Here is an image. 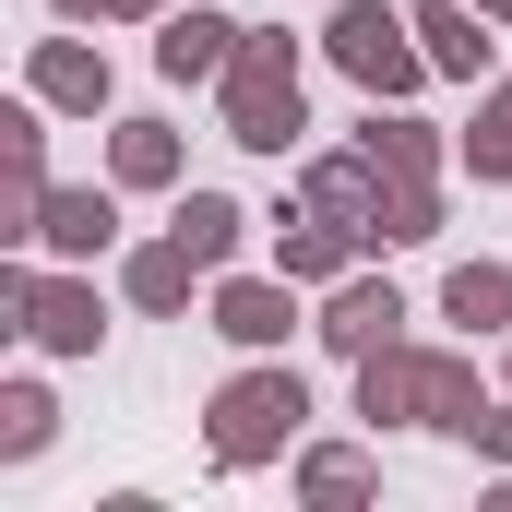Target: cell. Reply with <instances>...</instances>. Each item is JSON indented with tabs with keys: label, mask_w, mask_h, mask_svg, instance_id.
I'll return each instance as SVG.
<instances>
[{
	"label": "cell",
	"mask_w": 512,
	"mask_h": 512,
	"mask_svg": "<svg viewBox=\"0 0 512 512\" xmlns=\"http://www.w3.org/2000/svg\"><path fill=\"white\" fill-rule=\"evenodd\" d=\"M358 417H417V429H477V370L465 358H417V346H370L358 358Z\"/></svg>",
	"instance_id": "cell-1"
},
{
	"label": "cell",
	"mask_w": 512,
	"mask_h": 512,
	"mask_svg": "<svg viewBox=\"0 0 512 512\" xmlns=\"http://www.w3.org/2000/svg\"><path fill=\"white\" fill-rule=\"evenodd\" d=\"M227 143H251V155H286L298 143V48L286 36H251L227 60Z\"/></svg>",
	"instance_id": "cell-2"
},
{
	"label": "cell",
	"mask_w": 512,
	"mask_h": 512,
	"mask_svg": "<svg viewBox=\"0 0 512 512\" xmlns=\"http://www.w3.org/2000/svg\"><path fill=\"white\" fill-rule=\"evenodd\" d=\"M298 417H310L298 370H251V382H227V393H215V465H262V453H286Z\"/></svg>",
	"instance_id": "cell-3"
},
{
	"label": "cell",
	"mask_w": 512,
	"mask_h": 512,
	"mask_svg": "<svg viewBox=\"0 0 512 512\" xmlns=\"http://www.w3.org/2000/svg\"><path fill=\"white\" fill-rule=\"evenodd\" d=\"M417 24H393L382 0H346L334 12V72H358L370 96H417V72H429V48H405Z\"/></svg>",
	"instance_id": "cell-4"
},
{
	"label": "cell",
	"mask_w": 512,
	"mask_h": 512,
	"mask_svg": "<svg viewBox=\"0 0 512 512\" xmlns=\"http://www.w3.org/2000/svg\"><path fill=\"white\" fill-rule=\"evenodd\" d=\"M0 298H12V310H24V334H36V346H60V358H96V334H108V322H96V286H36V274H0Z\"/></svg>",
	"instance_id": "cell-5"
},
{
	"label": "cell",
	"mask_w": 512,
	"mask_h": 512,
	"mask_svg": "<svg viewBox=\"0 0 512 512\" xmlns=\"http://www.w3.org/2000/svg\"><path fill=\"white\" fill-rule=\"evenodd\" d=\"M382 191H393V179L370 167V143L310 167V215H334V227H358V239H382Z\"/></svg>",
	"instance_id": "cell-6"
},
{
	"label": "cell",
	"mask_w": 512,
	"mask_h": 512,
	"mask_svg": "<svg viewBox=\"0 0 512 512\" xmlns=\"http://www.w3.org/2000/svg\"><path fill=\"white\" fill-rule=\"evenodd\" d=\"M393 322H405V298H393V286H370V274H346V286H334V310H322V346L370 358V346H393Z\"/></svg>",
	"instance_id": "cell-7"
},
{
	"label": "cell",
	"mask_w": 512,
	"mask_h": 512,
	"mask_svg": "<svg viewBox=\"0 0 512 512\" xmlns=\"http://www.w3.org/2000/svg\"><path fill=\"white\" fill-rule=\"evenodd\" d=\"M36 239H48L60 262H84V251L120 239V203H108V191H48V203H36Z\"/></svg>",
	"instance_id": "cell-8"
},
{
	"label": "cell",
	"mask_w": 512,
	"mask_h": 512,
	"mask_svg": "<svg viewBox=\"0 0 512 512\" xmlns=\"http://www.w3.org/2000/svg\"><path fill=\"white\" fill-rule=\"evenodd\" d=\"M358 251V227H334V215H286L274 227V262H286V286H334Z\"/></svg>",
	"instance_id": "cell-9"
},
{
	"label": "cell",
	"mask_w": 512,
	"mask_h": 512,
	"mask_svg": "<svg viewBox=\"0 0 512 512\" xmlns=\"http://www.w3.org/2000/svg\"><path fill=\"white\" fill-rule=\"evenodd\" d=\"M155 60H167V84H203V72L239 60V24H227V12H179V24L155 36Z\"/></svg>",
	"instance_id": "cell-10"
},
{
	"label": "cell",
	"mask_w": 512,
	"mask_h": 512,
	"mask_svg": "<svg viewBox=\"0 0 512 512\" xmlns=\"http://www.w3.org/2000/svg\"><path fill=\"white\" fill-rule=\"evenodd\" d=\"M36 96H48V108H108V60L72 48V36H48V48H36Z\"/></svg>",
	"instance_id": "cell-11"
},
{
	"label": "cell",
	"mask_w": 512,
	"mask_h": 512,
	"mask_svg": "<svg viewBox=\"0 0 512 512\" xmlns=\"http://www.w3.org/2000/svg\"><path fill=\"white\" fill-rule=\"evenodd\" d=\"M167 239H179L191 262H203V274H215V262L239 251V203H227V191H179V215H167Z\"/></svg>",
	"instance_id": "cell-12"
},
{
	"label": "cell",
	"mask_w": 512,
	"mask_h": 512,
	"mask_svg": "<svg viewBox=\"0 0 512 512\" xmlns=\"http://www.w3.org/2000/svg\"><path fill=\"white\" fill-rule=\"evenodd\" d=\"M417 48H429V72H489V36H477L465 0H429L417 12Z\"/></svg>",
	"instance_id": "cell-13"
},
{
	"label": "cell",
	"mask_w": 512,
	"mask_h": 512,
	"mask_svg": "<svg viewBox=\"0 0 512 512\" xmlns=\"http://www.w3.org/2000/svg\"><path fill=\"white\" fill-rule=\"evenodd\" d=\"M441 310H453L465 334H501V322H512V274H501V262H453V286H441Z\"/></svg>",
	"instance_id": "cell-14"
},
{
	"label": "cell",
	"mask_w": 512,
	"mask_h": 512,
	"mask_svg": "<svg viewBox=\"0 0 512 512\" xmlns=\"http://www.w3.org/2000/svg\"><path fill=\"white\" fill-rule=\"evenodd\" d=\"M286 322H298L286 286H227V298H215V334H227V346H286Z\"/></svg>",
	"instance_id": "cell-15"
},
{
	"label": "cell",
	"mask_w": 512,
	"mask_h": 512,
	"mask_svg": "<svg viewBox=\"0 0 512 512\" xmlns=\"http://www.w3.org/2000/svg\"><path fill=\"white\" fill-rule=\"evenodd\" d=\"M358 143H370V167H382V179H429V167H441V143H429V120H370Z\"/></svg>",
	"instance_id": "cell-16"
},
{
	"label": "cell",
	"mask_w": 512,
	"mask_h": 512,
	"mask_svg": "<svg viewBox=\"0 0 512 512\" xmlns=\"http://www.w3.org/2000/svg\"><path fill=\"white\" fill-rule=\"evenodd\" d=\"M191 274H203V262L179 251V239H155V251H131V298H143V310H179V298H191Z\"/></svg>",
	"instance_id": "cell-17"
},
{
	"label": "cell",
	"mask_w": 512,
	"mask_h": 512,
	"mask_svg": "<svg viewBox=\"0 0 512 512\" xmlns=\"http://www.w3.org/2000/svg\"><path fill=\"white\" fill-rule=\"evenodd\" d=\"M108 167H120L131 191H155V179H179V131H167V120H131V131H120V155H108Z\"/></svg>",
	"instance_id": "cell-18"
},
{
	"label": "cell",
	"mask_w": 512,
	"mask_h": 512,
	"mask_svg": "<svg viewBox=\"0 0 512 512\" xmlns=\"http://www.w3.org/2000/svg\"><path fill=\"white\" fill-rule=\"evenodd\" d=\"M298 489H310V501H370V453H310V465H298Z\"/></svg>",
	"instance_id": "cell-19"
},
{
	"label": "cell",
	"mask_w": 512,
	"mask_h": 512,
	"mask_svg": "<svg viewBox=\"0 0 512 512\" xmlns=\"http://www.w3.org/2000/svg\"><path fill=\"white\" fill-rule=\"evenodd\" d=\"M465 155H477V179H512V84L489 96V120L465 131Z\"/></svg>",
	"instance_id": "cell-20"
},
{
	"label": "cell",
	"mask_w": 512,
	"mask_h": 512,
	"mask_svg": "<svg viewBox=\"0 0 512 512\" xmlns=\"http://www.w3.org/2000/svg\"><path fill=\"white\" fill-rule=\"evenodd\" d=\"M36 441H48V393L12 382V393H0V453H36Z\"/></svg>",
	"instance_id": "cell-21"
},
{
	"label": "cell",
	"mask_w": 512,
	"mask_h": 512,
	"mask_svg": "<svg viewBox=\"0 0 512 512\" xmlns=\"http://www.w3.org/2000/svg\"><path fill=\"white\" fill-rule=\"evenodd\" d=\"M465 441H477V453H501V465H512V417H477Z\"/></svg>",
	"instance_id": "cell-22"
},
{
	"label": "cell",
	"mask_w": 512,
	"mask_h": 512,
	"mask_svg": "<svg viewBox=\"0 0 512 512\" xmlns=\"http://www.w3.org/2000/svg\"><path fill=\"white\" fill-rule=\"evenodd\" d=\"M60 12H108V0H60Z\"/></svg>",
	"instance_id": "cell-23"
},
{
	"label": "cell",
	"mask_w": 512,
	"mask_h": 512,
	"mask_svg": "<svg viewBox=\"0 0 512 512\" xmlns=\"http://www.w3.org/2000/svg\"><path fill=\"white\" fill-rule=\"evenodd\" d=\"M108 12H155V0H108Z\"/></svg>",
	"instance_id": "cell-24"
},
{
	"label": "cell",
	"mask_w": 512,
	"mask_h": 512,
	"mask_svg": "<svg viewBox=\"0 0 512 512\" xmlns=\"http://www.w3.org/2000/svg\"><path fill=\"white\" fill-rule=\"evenodd\" d=\"M477 12H501V24H512V0H477Z\"/></svg>",
	"instance_id": "cell-25"
}]
</instances>
